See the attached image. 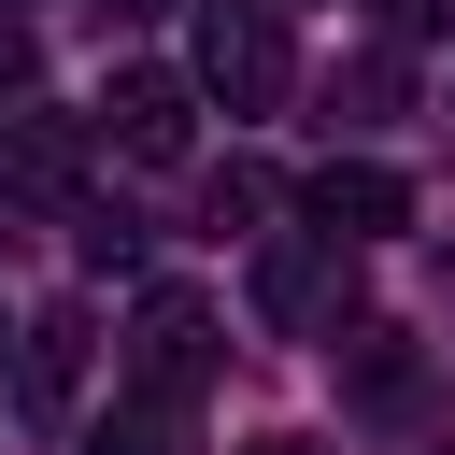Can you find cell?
<instances>
[{
  "label": "cell",
  "instance_id": "6",
  "mask_svg": "<svg viewBox=\"0 0 455 455\" xmlns=\"http://www.w3.org/2000/svg\"><path fill=\"white\" fill-rule=\"evenodd\" d=\"M85 341H100L85 299H57V313L14 341V398H28V427H71V398H85Z\"/></svg>",
  "mask_w": 455,
  "mask_h": 455
},
{
  "label": "cell",
  "instance_id": "3",
  "mask_svg": "<svg viewBox=\"0 0 455 455\" xmlns=\"http://www.w3.org/2000/svg\"><path fill=\"white\" fill-rule=\"evenodd\" d=\"M213 355H228V341H213V299L156 284V299L128 313V398H171V412H185V398L213 384Z\"/></svg>",
  "mask_w": 455,
  "mask_h": 455
},
{
  "label": "cell",
  "instance_id": "10",
  "mask_svg": "<svg viewBox=\"0 0 455 455\" xmlns=\"http://www.w3.org/2000/svg\"><path fill=\"white\" fill-rule=\"evenodd\" d=\"M384 28H398V43H441V28H455V0H384Z\"/></svg>",
  "mask_w": 455,
  "mask_h": 455
},
{
  "label": "cell",
  "instance_id": "9",
  "mask_svg": "<svg viewBox=\"0 0 455 455\" xmlns=\"http://www.w3.org/2000/svg\"><path fill=\"white\" fill-rule=\"evenodd\" d=\"M270 199H284V185H270V171H213V228H256V213H270Z\"/></svg>",
  "mask_w": 455,
  "mask_h": 455
},
{
  "label": "cell",
  "instance_id": "1",
  "mask_svg": "<svg viewBox=\"0 0 455 455\" xmlns=\"http://www.w3.org/2000/svg\"><path fill=\"white\" fill-rule=\"evenodd\" d=\"M199 85H213L228 114H270V100L299 85L284 14H270V0H199Z\"/></svg>",
  "mask_w": 455,
  "mask_h": 455
},
{
  "label": "cell",
  "instance_id": "4",
  "mask_svg": "<svg viewBox=\"0 0 455 455\" xmlns=\"http://www.w3.org/2000/svg\"><path fill=\"white\" fill-rule=\"evenodd\" d=\"M100 142L142 156V171H171V156L199 142V71H114V85H100Z\"/></svg>",
  "mask_w": 455,
  "mask_h": 455
},
{
  "label": "cell",
  "instance_id": "13",
  "mask_svg": "<svg viewBox=\"0 0 455 455\" xmlns=\"http://www.w3.org/2000/svg\"><path fill=\"white\" fill-rule=\"evenodd\" d=\"M427 455H455V441H427Z\"/></svg>",
  "mask_w": 455,
  "mask_h": 455
},
{
  "label": "cell",
  "instance_id": "11",
  "mask_svg": "<svg viewBox=\"0 0 455 455\" xmlns=\"http://www.w3.org/2000/svg\"><path fill=\"white\" fill-rule=\"evenodd\" d=\"M256 455H313V441H256Z\"/></svg>",
  "mask_w": 455,
  "mask_h": 455
},
{
  "label": "cell",
  "instance_id": "8",
  "mask_svg": "<svg viewBox=\"0 0 455 455\" xmlns=\"http://www.w3.org/2000/svg\"><path fill=\"white\" fill-rule=\"evenodd\" d=\"M85 455H185V412H171V398H128V412H114Z\"/></svg>",
  "mask_w": 455,
  "mask_h": 455
},
{
  "label": "cell",
  "instance_id": "5",
  "mask_svg": "<svg viewBox=\"0 0 455 455\" xmlns=\"http://www.w3.org/2000/svg\"><path fill=\"white\" fill-rule=\"evenodd\" d=\"M299 213H313L327 242H398V228H412V185H398L384 156H327V171L299 185Z\"/></svg>",
  "mask_w": 455,
  "mask_h": 455
},
{
  "label": "cell",
  "instance_id": "12",
  "mask_svg": "<svg viewBox=\"0 0 455 455\" xmlns=\"http://www.w3.org/2000/svg\"><path fill=\"white\" fill-rule=\"evenodd\" d=\"M114 14H171V0H114Z\"/></svg>",
  "mask_w": 455,
  "mask_h": 455
},
{
  "label": "cell",
  "instance_id": "7",
  "mask_svg": "<svg viewBox=\"0 0 455 455\" xmlns=\"http://www.w3.org/2000/svg\"><path fill=\"white\" fill-rule=\"evenodd\" d=\"M0 185L14 199H71L85 185V128L71 114H0Z\"/></svg>",
  "mask_w": 455,
  "mask_h": 455
},
{
  "label": "cell",
  "instance_id": "2",
  "mask_svg": "<svg viewBox=\"0 0 455 455\" xmlns=\"http://www.w3.org/2000/svg\"><path fill=\"white\" fill-rule=\"evenodd\" d=\"M256 313L284 327V341H341V313H355V242H270L256 256Z\"/></svg>",
  "mask_w": 455,
  "mask_h": 455
}]
</instances>
